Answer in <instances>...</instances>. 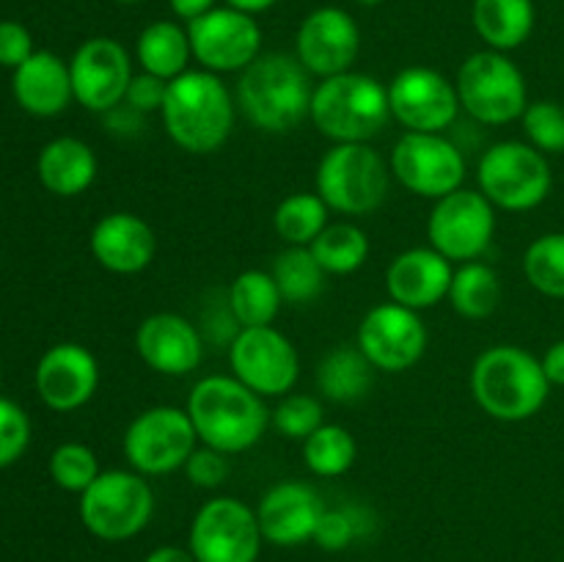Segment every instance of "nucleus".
I'll list each match as a JSON object with an SVG mask.
<instances>
[{
  "label": "nucleus",
  "instance_id": "obj_35",
  "mask_svg": "<svg viewBox=\"0 0 564 562\" xmlns=\"http://www.w3.org/2000/svg\"><path fill=\"white\" fill-rule=\"evenodd\" d=\"M356 455V439L341 424L325 422L303 441V463L317 477H341L352 468Z\"/></svg>",
  "mask_w": 564,
  "mask_h": 562
},
{
  "label": "nucleus",
  "instance_id": "obj_28",
  "mask_svg": "<svg viewBox=\"0 0 564 562\" xmlns=\"http://www.w3.org/2000/svg\"><path fill=\"white\" fill-rule=\"evenodd\" d=\"M135 58L141 64V72L160 77V80H174L182 72H187V64L193 61L191 36L187 28H182L174 20H154L138 33Z\"/></svg>",
  "mask_w": 564,
  "mask_h": 562
},
{
  "label": "nucleus",
  "instance_id": "obj_44",
  "mask_svg": "<svg viewBox=\"0 0 564 562\" xmlns=\"http://www.w3.org/2000/svg\"><path fill=\"white\" fill-rule=\"evenodd\" d=\"M33 53H36V50H33V39L25 25H20V22L14 20L0 22V66L17 69V66L25 64Z\"/></svg>",
  "mask_w": 564,
  "mask_h": 562
},
{
  "label": "nucleus",
  "instance_id": "obj_39",
  "mask_svg": "<svg viewBox=\"0 0 564 562\" xmlns=\"http://www.w3.org/2000/svg\"><path fill=\"white\" fill-rule=\"evenodd\" d=\"M270 424L279 430L284 439L306 441L317 428H323V402L312 395H286L270 411Z\"/></svg>",
  "mask_w": 564,
  "mask_h": 562
},
{
  "label": "nucleus",
  "instance_id": "obj_45",
  "mask_svg": "<svg viewBox=\"0 0 564 562\" xmlns=\"http://www.w3.org/2000/svg\"><path fill=\"white\" fill-rule=\"evenodd\" d=\"M105 125L113 132H119V136H132V132H138L143 127V116L138 110H132L127 102H121L105 114Z\"/></svg>",
  "mask_w": 564,
  "mask_h": 562
},
{
  "label": "nucleus",
  "instance_id": "obj_9",
  "mask_svg": "<svg viewBox=\"0 0 564 562\" xmlns=\"http://www.w3.org/2000/svg\"><path fill=\"white\" fill-rule=\"evenodd\" d=\"M477 182L494 207L527 213L549 198L554 174L549 154L534 149L529 141H499L479 160Z\"/></svg>",
  "mask_w": 564,
  "mask_h": 562
},
{
  "label": "nucleus",
  "instance_id": "obj_34",
  "mask_svg": "<svg viewBox=\"0 0 564 562\" xmlns=\"http://www.w3.org/2000/svg\"><path fill=\"white\" fill-rule=\"evenodd\" d=\"M328 204L319 198V193H290L281 198L273 213V229L286 246H312L323 235L328 220Z\"/></svg>",
  "mask_w": 564,
  "mask_h": 562
},
{
  "label": "nucleus",
  "instance_id": "obj_8",
  "mask_svg": "<svg viewBox=\"0 0 564 562\" xmlns=\"http://www.w3.org/2000/svg\"><path fill=\"white\" fill-rule=\"evenodd\" d=\"M154 516V494L147 477L132 468L102 472L80 494V521L94 538L121 543L147 529Z\"/></svg>",
  "mask_w": 564,
  "mask_h": 562
},
{
  "label": "nucleus",
  "instance_id": "obj_12",
  "mask_svg": "<svg viewBox=\"0 0 564 562\" xmlns=\"http://www.w3.org/2000/svg\"><path fill=\"white\" fill-rule=\"evenodd\" d=\"M391 174L422 198L449 196L466 180V158L444 132H405L391 152Z\"/></svg>",
  "mask_w": 564,
  "mask_h": 562
},
{
  "label": "nucleus",
  "instance_id": "obj_37",
  "mask_svg": "<svg viewBox=\"0 0 564 562\" xmlns=\"http://www.w3.org/2000/svg\"><path fill=\"white\" fill-rule=\"evenodd\" d=\"M99 474L102 472H99L94 450L86 444H77V441L55 446L53 457H50V477L55 479L58 488L72 490V494H83Z\"/></svg>",
  "mask_w": 564,
  "mask_h": 562
},
{
  "label": "nucleus",
  "instance_id": "obj_3",
  "mask_svg": "<svg viewBox=\"0 0 564 562\" xmlns=\"http://www.w3.org/2000/svg\"><path fill=\"white\" fill-rule=\"evenodd\" d=\"M312 75L286 53H264L240 72L237 105L257 130L292 132L312 114Z\"/></svg>",
  "mask_w": 564,
  "mask_h": 562
},
{
  "label": "nucleus",
  "instance_id": "obj_36",
  "mask_svg": "<svg viewBox=\"0 0 564 562\" xmlns=\"http://www.w3.org/2000/svg\"><path fill=\"white\" fill-rule=\"evenodd\" d=\"M527 281L545 298L564 301V231L540 235L523 253Z\"/></svg>",
  "mask_w": 564,
  "mask_h": 562
},
{
  "label": "nucleus",
  "instance_id": "obj_2",
  "mask_svg": "<svg viewBox=\"0 0 564 562\" xmlns=\"http://www.w3.org/2000/svg\"><path fill=\"white\" fill-rule=\"evenodd\" d=\"M160 119L176 147L191 154H213L235 130L237 99L220 75L187 69L169 83Z\"/></svg>",
  "mask_w": 564,
  "mask_h": 562
},
{
  "label": "nucleus",
  "instance_id": "obj_20",
  "mask_svg": "<svg viewBox=\"0 0 564 562\" xmlns=\"http://www.w3.org/2000/svg\"><path fill=\"white\" fill-rule=\"evenodd\" d=\"M99 386V364L88 347L77 342L53 345L36 367V391L53 411H77Z\"/></svg>",
  "mask_w": 564,
  "mask_h": 562
},
{
  "label": "nucleus",
  "instance_id": "obj_42",
  "mask_svg": "<svg viewBox=\"0 0 564 562\" xmlns=\"http://www.w3.org/2000/svg\"><path fill=\"white\" fill-rule=\"evenodd\" d=\"M185 474L196 488H218L229 477V461H226L224 452L202 444L187 457Z\"/></svg>",
  "mask_w": 564,
  "mask_h": 562
},
{
  "label": "nucleus",
  "instance_id": "obj_15",
  "mask_svg": "<svg viewBox=\"0 0 564 562\" xmlns=\"http://www.w3.org/2000/svg\"><path fill=\"white\" fill-rule=\"evenodd\" d=\"M187 36L198 66L215 75L242 72L262 55V28L257 17L231 6H215L187 22Z\"/></svg>",
  "mask_w": 564,
  "mask_h": 562
},
{
  "label": "nucleus",
  "instance_id": "obj_49",
  "mask_svg": "<svg viewBox=\"0 0 564 562\" xmlns=\"http://www.w3.org/2000/svg\"><path fill=\"white\" fill-rule=\"evenodd\" d=\"M275 3H279V0H226V6H231V9L237 11H246V14H253V17L273 9Z\"/></svg>",
  "mask_w": 564,
  "mask_h": 562
},
{
  "label": "nucleus",
  "instance_id": "obj_23",
  "mask_svg": "<svg viewBox=\"0 0 564 562\" xmlns=\"http://www.w3.org/2000/svg\"><path fill=\"white\" fill-rule=\"evenodd\" d=\"M325 505L317 490L306 483H279L257 505L262 538L273 545H301L314 540Z\"/></svg>",
  "mask_w": 564,
  "mask_h": 562
},
{
  "label": "nucleus",
  "instance_id": "obj_29",
  "mask_svg": "<svg viewBox=\"0 0 564 562\" xmlns=\"http://www.w3.org/2000/svg\"><path fill=\"white\" fill-rule=\"evenodd\" d=\"M317 389L330 402H358L375 383V367L358 345H336L317 364Z\"/></svg>",
  "mask_w": 564,
  "mask_h": 562
},
{
  "label": "nucleus",
  "instance_id": "obj_40",
  "mask_svg": "<svg viewBox=\"0 0 564 562\" xmlns=\"http://www.w3.org/2000/svg\"><path fill=\"white\" fill-rule=\"evenodd\" d=\"M361 534L358 527V507H325L317 529H314V543L325 551H341Z\"/></svg>",
  "mask_w": 564,
  "mask_h": 562
},
{
  "label": "nucleus",
  "instance_id": "obj_22",
  "mask_svg": "<svg viewBox=\"0 0 564 562\" xmlns=\"http://www.w3.org/2000/svg\"><path fill=\"white\" fill-rule=\"evenodd\" d=\"M452 275L455 268L444 253L435 251L433 246H416L391 259L386 270V290L400 306L424 312L449 298Z\"/></svg>",
  "mask_w": 564,
  "mask_h": 562
},
{
  "label": "nucleus",
  "instance_id": "obj_14",
  "mask_svg": "<svg viewBox=\"0 0 564 562\" xmlns=\"http://www.w3.org/2000/svg\"><path fill=\"white\" fill-rule=\"evenodd\" d=\"M496 235V207L482 191H460L438 198L430 209L427 240L449 262H474L490 248Z\"/></svg>",
  "mask_w": 564,
  "mask_h": 562
},
{
  "label": "nucleus",
  "instance_id": "obj_4",
  "mask_svg": "<svg viewBox=\"0 0 564 562\" xmlns=\"http://www.w3.org/2000/svg\"><path fill=\"white\" fill-rule=\"evenodd\" d=\"M471 395L499 422H527L549 402L551 383L538 356L518 345H494L471 367Z\"/></svg>",
  "mask_w": 564,
  "mask_h": 562
},
{
  "label": "nucleus",
  "instance_id": "obj_6",
  "mask_svg": "<svg viewBox=\"0 0 564 562\" xmlns=\"http://www.w3.org/2000/svg\"><path fill=\"white\" fill-rule=\"evenodd\" d=\"M391 165L369 143H334L319 158L314 191L330 213L369 215L386 202Z\"/></svg>",
  "mask_w": 564,
  "mask_h": 562
},
{
  "label": "nucleus",
  "instance_id": "obj_16",
  "mask_svg": "<svg viewBox=\"0 0 564 562\" xmlns=\"http://www.w3.org/2000/svg\"><path fill=\"white\" fill-rule=\"evenodd\" d=\"M427 325L422 314L400 303H378L358 323L356 345L380 372H405L427 350Z\"/></svg>",
  "mask_w": 564,
  "mask_h": 562
},
{
  "label": "nucleus",
  "instance_id": "obj_25",
  "mask_svg": "<svg viewBox=\"0 0 564 562\" xmlns=\"http://www.w3.org/2000/svg\"><path fill=\"white\" fill-rule=\"evenodd\" d=\"M14 97L33 116H58L75 99L69 64L47 50H36L14 69Z\"/></svg>",
  "mask_w": 564,
  "mask_h": 562
},
{
  "label": "nucleus",
  "instance_id": "obj_7",
  "mask_svg": "<svg viewBox=\"0 0 564 562\" xmlns=\"http://www.w3.org/2000/svg\"><path fill=\"white\" fill-rule=\"evenodd\" d=\"M460 108L479 125L501 127L521 119L529 105L527 77L521 66L499 50L471 53L457 69Z\"/></svg>",
  "mask_w": 564,
  "mask_h": 562
},
{
  "label": "nucleus",
  "instance_id": "obj_26",
  "mask_svg": "<svg viewBox=\"0 0 564 562\" xmlns=\"http://www.w3.org/2000/svg\"><path fill=\"white\" fill-rule=\"evenodd\" d=\"M39 180L55 196H80L97 180V154L80 138H55L39 154Z\"/></svg>",
  "mask_w": 564,
  "mask_h": 562
},
{
  "label": "nucleus",
  "instance_id": "obj_19",
  "mask_svg": "<svg viewBox=\"0 0 564 562\" xmlns=\"http://www.w3.org/2000/svg\"><path fill=\"white\" fill-rule=\"evenodd\" d=\"M361 50V31L350 11L339 6H319L295 33V58L308 75L334 77L350 72Z\"/></svg>",
  "mask_w": 564,
  "mask_h": 562
},
{
  "label": "nucleus",
  "instance_id": "obj_43",
  "mask_svg": "<svg viewBox=\"0 0 564 562\" xmlns=\"http://www.w3.org/2000/svg\"><path fill=\"white\" fill-rule=\"evenodd\" d=\"M165 94H169V80H160V77L149 75V72H141V75H132L124 102L141 116L160 114Z\"/></svg>",
  "mask_w": 564,
  "mask_h": 562
},
{
  "label": "nucleus",
  "instance_id": "obj_1",
  "mask_svg": "<svg viewBox=\"0 0 564 562\" xmlns=\"http://www.w3.org/2000/svg\"><path fill=\"white\" fill-rule=\"evenodd\" d=\"M204 446L240 455L257 446L270 428L264 397L248 389L235 375H207L187 395L185 406Z\"/></svg>",
  "mask_w": 564,
  "mask_h": 562
},
{
  "label": "nucleus",
  "instance_id": "obj_24",
  "mask_svg": "<svg viewBox=\"0 0 564 562\" xmlns=\"http://www.w3.org/2000/svg\"><path fill=\"white\" fill-rule=\"evenodd\" d=\"M94 259L116 275H135L154 262L158 237L149 220L135 213H108L91 229Z\"/></svg>",
  "mask_w": 564,
  "mask_h": 562
},
{
  "label": "nucleus",
  "instance_id": "obj_48",
  "mask_svg": "<svg viewBox=\"0 0 564 562\" xmlns=\"http://www.w3.org/2000/svg\"><path fill=\"white\" fill-rule=\"evenodd\" d=\"M143 562H198L193 556L191 549H182V545H160V549L149 551Z\"/></svg>",
  "mask_w": 564,
  "mask_h": 562
},
{
  "label": "nucleus",
  "instance_id": "obj_10",
  "mask_svg": "<svg viewBox=\"0 0 564 562\" xmlns=\"http://www.w3.org/2000/svg\"><path fill=\"white\" fill-rule=\"evenodd\" d=\"M196 428L185 408L154 406L138 413L124 430L121 450L132 472L143 477H163V474L185 468L187 457L196 452Z\"/></svg>",
  "mask_w": 564,
  "mask_h": 562
},
{
  "label": "nucleus",
  "instance_id": "obj_5",
  "mask_svg": "<svg viewBox=\"0 0 564 562\" xmlns=\"http://www.w3.org/2000/svg\"><path fill=\"white\" fill-rule=\"evenodd\" d=\"M391 119L389 86L364 72H341L314 86L308 121L334 143H367Z\"/></svg>",
  "mask_w": 564,
  "mask_h": 562
},
{
  "label": "nucleus",
  "instance_id": "obj_21",
  "mask_svg": "<svg viewBox=\"0 0 564 562\" xmlns=\"http://www.w3.org/2000/svg\"><path fill=\"white\" fill-rule=\"evenodd\" d=\"M135 350L149 369L171 378L191 375L204 358L202 331L176 312H158L141 320Z\"/></svg>",
  "mask_w": 564,
  "mask_h": 562
},
{
  "label": "nucleus",
  "instance_id": "obj_17",
  "mask_svg": "<svg viewBox=\"0 0 564 562\" xmlns=\"http://www.w3.org/2000/svg\"><path fill=\"white\" fill-rule=\"evenodd\" d=\"M389 105L405 132H444L460 114V94L433 66H408L389 83Z\"/></svg>",
  "mask_w": 564,
  "mask_h": 562
},
{
  "label": "nucleus",
  "instance_id": "obj_30",
  "mask_svg": "<svg viewBox=\"0 0 564 562\" xmlns=\"http://www.w3.org/2000/svg\"><path fill=\"white\" fill-rule=\"evenodd\" d=\"M231 314L237 317L240 328H259V325H273L279 317L284 298L279 284L268 270H242L226 292Z\"/></svg>",
  "mask_w": 564,
  "mask_h": 562
},
{
  "label": "nucleus",
  "instance_id": "obj_27",
  "mask_svg": "<svg viewBox=\"0 0 564 562\" xmlns=\"http://www.w3.org/2000/svg\"><path fill=\"white\" fill-rule=\"evenodd\" d=\"M471 22L488 50L510 53L532 36L538 9L534 0H474Z\"/></svg>",
  "mask_w": 564,
  "mask_h": 562
},
{
  "label": "nucleus",
  "instance_id": "obj_33",
  "mask_svg": "<svg viewBox=\"0 0 564 562\" xmlns=\"http://www.w3.org/2000/svg\"><path fill=\"white\" fill-rule=\"evenodd\" d=\"M312 253L328 275H350L361 270L369 259V237L352 220H336L323 229L312 242Z\"/></svg>",
  "mask_w": 564,
  "mask_h": 562
},
{
  "label": "nucleus",
  "instance_id": "obj_41",
  "mask_svg": "<svg viewBox=\"0 0 564 562\" xmlns=\"http://www.w3.org/2000/svg\"><path fill=\"white\" fill-rule=\"evenodd\" d=\"M31 441V422L17 402L0 397V468L11 466Z\"/></svg>",
  "mask_w": 564,
  "mask_h": 562
},
{
  "label": "nucleus",
  "instance_id": "obj_38",
  "mask_svg": "<svg viewBox=\"0 0 564 562\" xmlns=\"http://www.w3.org/2000/svg\"><path fill=\"white\" fill-rule=\"evenodd\" d=\"M527 141L543 154H564V108L551 99L529 102L521 116Z\"/></svg>",
  "mask_w": 564,
  "mask_h": 562
},
{
  "label": "nucleus",
  "instance_id": "obj_11",
  "mask_svg": "<svg viewBox=\"0 0 564 562\" xmlns=\"http://www.w3.org/2000/svg\"><path fill=\"white\" fill-rule=\"evenodd\" d=\"M262 540L253 507L235 496H215L198 507L187 549L198 562H257Z\"/></svg>",
  "mask_w": 564,
  "mask_h": 562
},
{
  "label": "nucleus",
  "instance_id": "obj_51",
  "mask_svg": "<svg viewBox=\"0 0 564 562\" xmlns=\"http://www.w3.org/2000/svg\"><path fill=\"white\" fill-rule=\"evenodd\" d=\"M113 3H121V6H135V3H143V0H113Z\"/></svg>",
  "mask_w": 564,
  "mask_h": 562
},
{
  "label": "nucleus",
  "instance_id": "obj_50",
  "mask_svg": "<svg viewBox=\"0 0 564 562\" xmlns=\"http://www.w3.org/2000/svg\"><path fill=\"white\" fill-rule=\"evenodd\" d=\"M356 3H361V6H380V3H386V0H356Z\"/></svg>",
  "mask_w": 564,
  "mask_h": 562
},
{
  "label": "nucleus",
  "instance_id": "obj_31",
  "mask_svg": "<svg viewBox=\"0 0 564 562\" xmlns=\"http://www.w3.org/2000/svg\"><path fill=\"white\" fill-rule=\"evenodd\" d=\"M501 301V281L490 264L463 262L452 275L449 303L460 317L466 320H485L496 312Z\"/></svg>",
  "mask_w": 564,
  "mask_h": 562
},
{
  "label": "nucleus",
  "instance_id": "obj_13",
  "mask_svg": "<svg viewBox=\"0 0 564 562\" xmlns=\"http://www.w3.org/2000/svg\"><path fill=\"white\" fill-rule=\"evenodd\" d=\"M229 367L259 397H286L301 378V356L273 325L240 328L229 345Z\"/></svg>",
  "mask_w": 564,
  "mask_h": 562
},
{
  "label": "nucleus",
  "instance_id": "obj_47",
  "mask_svg": "<svg viewBox=\"0 0 564 562\" xmlns=\"http://www.w3.org/2000/svg\"><path fill=\"white\" fill-rule=\"evenodd\" d=\"M169 6L174 9L176 17H182V20H196V17L207 14V11H213L215 6H218V0H169Z\"/></svg>",
  "mask_w": 564,
  "mask_h": 562
},
{
  "label": "nucleus",
  "instance_id": "obj_32",
  "mask_svg": "<svg viewBox=\"0 0 564 562\" xmlns=\"http://www.w3.org/2000/svg\"><path fill=\"white\" fill-rule=\"evenodd\" d=\"M273 279L279 284L284 303L306 306L314 303L325 290V270L306 246H286L273 262Z\"/></svg>",
  "mask_w": 564,
  "mask_h": 562
},
{
  "label": "nucleus",
  "instance_id": "obj_46",
  "mask_svg": "<svg viewBox=\"0 0 564 562\" xmlns=\"http://www.w3.org/2000/svg\"><path fill=\"white\" fill-rule=\"evenodd\" d=\"M540 364H543V372L551 386H564V339L554 342L545 350V356L540 358Z\"/></svg>",
  "mask_w": 564,
  "mask_h": 562
},
{
  "label": "nucleus",
  "instance_id": "obj_18",
  "mask_svg": "<svg viewBox=\"0 0 564 562\" xmlns=\"http://www.w3.org/2000/svg\"><path fill=\"white\" fill-rule=\"evenodd\" d=\"M72 91L83 108L108 114L124 102L132 80L130 53L110 36H94L75 50L69 61Z\"/></svg>",
  "mask_w": 564,
  "mask_h": 562
}]
</instances>
